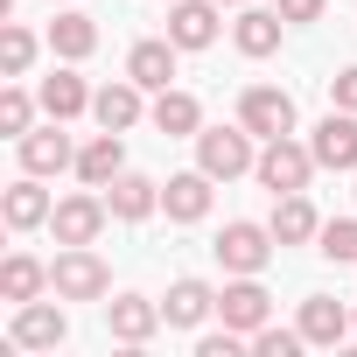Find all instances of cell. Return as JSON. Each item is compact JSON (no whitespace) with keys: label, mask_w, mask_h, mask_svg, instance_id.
<instances>
[{"label":"cell","mask_w":357,"mask_h":357,"mask_svg":"<svg viewBox=\"0 0 357 357\" xmlns=\"http://www.w3.org/2000/svg\"><path fill=\"white\" fill-rule=\"evenodd\" d=\"M168 43L175 50H211L218 43V0H168Z\"/></svg>","instance_id":"14"},{"label":"cell","mask_w":357,"mask_h":357,"mask_svg":"<svg viewBox=\"0 0 357 357\" xmlns=\"http://www.w3.org/2000/svg\"><path fill=\"white\" fill-rule=\"evenodd\" d=\"M280 29H287V22H280V8H238L231 43H238V56H252V63H259V56H273V50H280Z\"/></svg>","instance_id":"19"},{"label":"cell","mask_w":357,"mask_h":357,"mask_svg":"<svg viewBox=\"0 0 357 357\" xmlns=\"http://www.w3.org/2000/svg\"><path fill=\"white\" fill-rule=\"evenodd\" d=\"M91 98H98V91H91L77 70H50V77H43V112L63 119V126H70L77 112H91Z\"/></svg>","instance_id":"23"},{"label":"cell","mask_w":357,"mask_h":357,"mask_svg":"<svg viewBox=\"0 0 357 357\" xmlns=\"http://www.w3.org/2000/svg\"><path fill=\"white\" fill-rule=\"evenodd\" d=\"M105 204H112L119 225H140V218L161 211V183H154V175H140V168H119L112 183H105Z\"/></svg>","instance_id":"11"},{"label":"cell","mask_w":357,"mask_h":357,"mask_svg":"<svg viewBox=\"0 0 357 357\" xmlns=\"http://www.w3.org/2000/svg\"><path fill=\"white\" fill-rule=\"evenodd\" d=\"M161 322H168V315H161V301H147V294H112V301H105V329H112L119 343H147Z\"/></svg>","instance_id":"15"},{"label":"cell","mask_w":357,"mask_h":357,"mask_svg":"<svg viewBox=\"0 0 357 357\" xmlns=\"http://www.w3.org/2000/svg\"><path fill=\"white\" fill-rule=\"evenodd\" d=\"M273 238L280 245H308L315 231H322V218H315V204H308V190H294V197H273Z\"/></svg>","instance_id":"24"},{"label":"cell","mask_w":357,"mask_h":357,"mask_svg":"<svg viewBox=\"0 0 357 357\" xmlns=\"http://www.w3.org/2000/svg\"><path fill=\"white\" fill-rule=\"evenodd\" d=\"M147 119H154V133H168V140H197L204 133V105H197V91H154V105H147Z\"/></svg>","instance_id":"16"},{"label":"cell","mask_w":357,"mask_h":357,"mask_svg":"<svg viewBox=\"0 0 357 357\" xmlns=\"http://www.w3.org/2000/svg\"><path fill=\"white\" fill-rule=\"evenodd\" d=\"M175 56H183V50H175L168 36L133 43V50H126V77H133L140 91H168V84H175Z\"/></svg>","instance_id":"18"},{"label":"cell","mask_w":357,"mask_h":357,"mask_svg":"<svg viewBox=\"0 0 357 357\" xmlns=\"http://www.w3.org/2000/svg\"><path fill=\"white\" fill-rule=\"evenodd\" d=\"M56 8H70V0H56Z\"/></svg>","instance_id":"35"},{"label":"cell","mask_w":357,"mask_h":357,"mask_svg":"<svg viewBox=\"0 0 357 357\" xmlns=\"http://www.w3.org/2000/svg\"><path fill=\"white\" fill-rule=\"evenodd\" d=\"M161 315H168V329H197L204 315H218V287H211V280H190V273H183V280L168 287Z\"/></svg>","instance_id":"20"},{"label":"cell","mask_w":357,"mask_h":357,"mask_svg":"<svg viewBox=\"0 0 357 357\" xmlns=\"http://www.w3.org/2000/svg\"><path fill=\"white\" fill-rule=\"evenodd\" d=\"M252 175H259V190H273V197H294V190H308V175H315V147H301L294 133H280V140H259V161H252Z\"/></svg>","instance_id":"1"},{"label":"cell","mask_w":357,"mask_h":357,"mask_svg":"<svg viewBox=\"0 0 357 357\" xmlns=\"http://www.w3.org/2000/svg\"><path fill=\"white\" fill-rule=\"evenodd\" d=\"M238 126H245L252 140L294 133V91H280V84H245V91H238Z\"/></svg>","instance_id":"5"},{"label":"cell","mask_w":357,"mask_h":357,"mask_svg":"<svg viewBox=\"0 0 357 357\" xmlns=\"http://www.w3.org/2000/svg\"><path fill=\"white\" fill-rule=\"evenodd\" d=\"M140 112H147V105H140V84H133V77H119V84H105V91L91 98V119H98L105 133H133Z\"/></svg>","instance_id":"21"},{"label":"cell","mask_w":357,"mask_h":357,"mask_svg":"<svg viewBox=\"0 0 357 357\" xmlns=\"http://www.w3.org/2000/svg\"><path fill=\"white\" fill-rule=\"evenodd\" d=\"M245 343H252V336H238V329H218V336H204V343H197V357H238Z\"/></svg>","instance_id":"32"},{"label":"cell","mask_w":357,"mask_h":357,"mask_svg":"<svg viewBox=\"0 0 357 357\" xmlns=\"http://www.w3.org/2000/svg\"><path fill=\"white\" fill-rule=\"evenodd\" d=\"M350 322H357V308H350Z\"/></svg>","instance_id":"36"},{"label":"cell","mask_w":357,"mask_h":357,"mask_svg":"<svg viewBox=\"0 0 357 357\" xmlns=\"http://www.w3.org/2000/svg\"><path fill=\"white\" fill-rule=\"evenodd\" d=\"M315 252L336 259V266H357V218H329V225L315 231Z\"/></svg>","instance_id":"27"},{"label":"cell","mask_w":357,"mask_h":357,"mask_svg":"<svg viewBox=\"0 0 357 357\" xmlns=\"http://www.w3.org/2000/svg\"><path fill=\"white\" fill-rule=\"evenodd\" d=\"M252 161H259V147H252L245 126H204V133H197V168L218 175V183H238V175H252Z\"/></svg>","instance_id":"2"},{"label":"cell","mask_w":357,"mask_h":357,"mask_svg":"<svg viewBox=\"0 0 357 357\" xmlns=\"http://www.w3.org/2000/svg\"><path fill=\"white\" fill-rule=\"evenodd\" d=\"M252 350H259V357H301L308 336H301V322H294V329H273V322H266V329H252Z\"/></svg>","instance_id":"30"},{"label":"cell","mask_w":357,"mask_h":357,"mask_svg":"<svg viewBox=\"0 0 357 357\" xmlns=\"http://www.w3.org/2000/svg\"><path fill=\"white\" fill-rule=\"evenodd\" d=\"M50 50H56L63 63H84V56L98 50V22H91V15H77V8H63V15L50 22Z\"/></svg>","instance_id":"25"},{"label":"cell","mask_w":357,"mask_h":357,"mask_svg":"<svg viewBox=\"0 0 357 357\" xmlns=\"http://www.w3.org/2000/svg\"><path fill=\"white\" fill-rule=\"evenodd\" d=\"M36 126V98L22 91V84H8V91H0V133H8V140H22Z\"/></svg>","instance_id":"29"},{"label":"cell","mask_w":357,"mask_h":357,"mask_svg":"<svg viewBox=\"0 0 357 357\" xmlns=\"http://www.w3.org/2000/svg\"><path fill=\"white\" fill-rule=\"evenodd\" d=\"M350 329H357V322H350V308H343V301H329V294H308V301H301V336H308V343L336 350Z\"/></svg>","instance_id":"22"},{"label":"cell","mask_w":357,"mask_h":357,"mask_svg":"<svg viewBox=\"0 0 357 357\" xmlns=\"http://www.w3.org/2000/svg\"><path fill=\"white\" fill-rule=\"evenodd\" d=\"M63 336H70V315H63L56 301H43V294L22 301L15 322H8V343H15V350H56Z\"/></svg>","instance_id":"7"},{"label":"cell","mask_w":357,"mask_h":357,"mask_svg":"<svg viewBox=\"0 0 357 357\" xmlns=\"http://www.w3.org/2000/svg\"><path fill=\"white\" fill-rule=\"evenodd\" d=\"M29 63H36V36H29L22 22H8V29H0V70H8V77H29Z\"/></svg>","instance_id":"28"},{"label":"cell","mask_w":357,"mask_h":357,"mask_svg":"<svg viewBox=\"0 0 357 357\" xmlns=\"http://www.w3.org/2000/svg\"><path fill=\"white\" fill-rule=\"evenodd\" d=\"M50 287H56V301H105L112 273H105V259L91 245H63L56 266H50Z\"/></svg>","instance_id":"3"},{"label":"cell","mask_w":357,"mask_h":357,"mask_svg":"<svg viewBox=\"0 0 357 357\" xmlns=\"http://www.w3.org/2000/svg\"><path fill=\"white\" fill-rule=\"evenodd\" d=\"M105 218H112V204L84 190V197H63V204L50 211V231H56V245H98Z\"/></svg>","instance_id":"8"},{"label":"cell","mask_w":357,"mask_h":357,"mask_svg":"<svg viewBox=\"0 0 357 357\" xmlns=\"http://www.w3.org/2000/svg\"><path fill=\"white\" fill-rule=\"evenodd\" d=\"M15 147H22V168H29V175H63V168H77V147H70L63 119H50V126H29Z\"/></svg>","instance_id":"10"},{"label":"cell","mask_w":357,"mask_h":357,"mask_svg":"<svg viewBox=\"0 0 357 357\" xmlns=\"http://www.w3.org/2000/svg\"><path fill=\"white\" fill-rule=\"evenodd\" d=\"M43 287H50V266H43V259H29V252H8V259H0V301L22 308V301H36Z\"/></svg>","instance_id":"26"},{"label":"cell","mask_w":357,"mask_h":357,"mask_svg":"<svg viewBox=\"0 0 357 357\" xmlns=\"http://www.w3.org/2000/svg\"><path fill=\"white\" fill-rule=\"evenodd\" d=\"M273 8H280V22H287V29H308V22H322L329 0H273Z\"/></svg>","instance_id":"31"},{"label":"cell","mask_w":357,"mask_h":357,"mask_svg":"<svg viewBox=\"0 0 357 357\" xmlns=\"http://www.w3.org/2000/svg\"><path fill=\"white\" fill-rule=\"evenodd\" d=\"M50 190H43V175H29L22 168V183H8L0 190V218H8V231H36V225H50Z\"/></svg>","instance_id":"13"},{"label":"cell","mask_w":357,"mask_h":357,"mask_svg":"<svg viewBox=\"0 0 357 357\" xmlns=\"http://www.w3.org/2000/svg\"><path fill=\"white\" fill-rule=\"evenodd\" d=\"M273 245H280V238H273V225H252V218H231V225L218 231V245H211V252H218V266H225V273H266Z\"/></svg>","instance_id":"4"},{"label":"cell","mask_w":357,"mask_h":357,"mask_svg":"<svg viewBox=\"0 0 357 357\" xmlns=\"http://www.w3.org/2000/svg\"><path fill=\"white\" fill-rule=\"evenodd\" d=\"M218 315H225V329L252 336V329H266V322H273V294L259 287V273H231V280H225V294H218Z\"/></svg>","instance_id":"6"},{"label":"cell","mask_w":357,"mask_h":357,"mask_svg":"<svg viewBox=\"0 0 357 357\" xmlns=\"http://www.w3.org/2000/svg\"><path fill=\"white\" fill-rule=\"evenodd\" d=\"M329 105H343V112H357V63L329 77Z\"/></svg>","instance_id":"33"},{"label":"cell","mask_w":357,"mask_h":357,"mask_svg":"<svg viewBox=\"0 0 357 357\" xmlns=\"http://www.w3.org/2000/svg\"><path fill=\"white\" fill-rule=\"evenodd\" d=\"M119 168H126V133H105V126H98V133L77 147V183H84V190H105Z\"/></svg>","instance_id":"17"},{"label":"cell","mask_w":357,"mask_h":357,"mask_svg":"<svg viewBox=\"0 0 357 357\" xmlns=\"http://www.w3.org/2000/svg\"><path fill=\"white\" fill-rule=\"evenodd\" d=\"M218 8H252V0H218Z\"/></svg>","instance_id":"34"},{"label":"cell","mask_w":357,"mask_h":357,"mask_svg":"<svg viewBox=\"0 0 357 357\" xmlns=\"http://www.w3.org/2000/svg\"><path fill=\"white\" fill-rule=\"evenodd\" d=\"M308 147H315V168H336V175H357V112H343V105H329V119L308 133Z\"/></svg>","instance_id":"9"},{"label":"cell","mask_w":357,"mask_h":357,"mask_svg":"<svg viewBox=\"0 0 357 357\" xmlns=\"http://www.w3.org/2000/svg\"><path fill=\"white\" fill-rule=\"evenodd\" d=\"M211 183H218V175H204V168L168 175V183H161V211H168V225H204V218H211Z\"/></svg>","instance_id":"12"}]
</instances>
